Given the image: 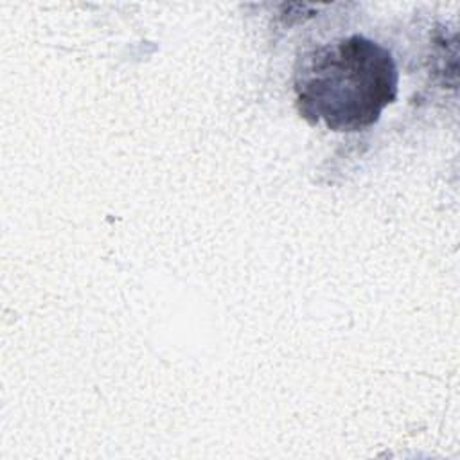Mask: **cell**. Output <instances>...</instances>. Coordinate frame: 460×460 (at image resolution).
Segmentation results:
<instances>
[{
	"instance_id": "obj_1",
	"label": "cell",
	"mask_w": 460,
	"mask_h": 460,
	"mask_svg": "<svg viewBox=\"0 0 460 460\" xmlns=\"http://www.w3.org/2000/svg\"><path fill=\"white\" fill-rule=\"evenodd\" d=\"M397 86L390 50L361 34L302 54L295 68L300 115L332 131H361L376 124L397 99Z\"/></svg>"
}]
</instances>
